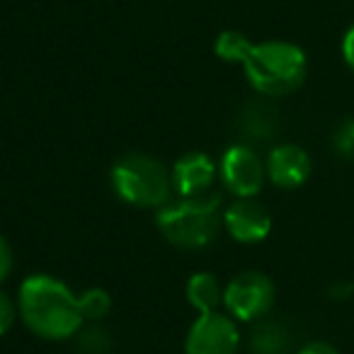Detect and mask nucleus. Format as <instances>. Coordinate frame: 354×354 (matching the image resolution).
Masks as SVG:
<instances>
[{"mask_svg": "<svg viewBox=\"0 0 354 354\" xmlns=\"http://www.w3.org/2000/svg\"><path fill=\"white\" fill-rule=\"evenodd\" d=\"M223 197L218 192L177 197L158 209L156 226L170 245L180 250H199L216 241L223 228Z\"/></svg>", "mask_w": 354, "mask_h": 354, "instance_id": "nucleus-2", "label": "nucleus"}, {"mask_svg": "<svg viewBox=\"0 0 354 354\" xmlns=\"http://www.w3.org/2000/svg\"><path fill=\"white\" fill-rule=\"evenodd\" d=\"M17 318H20V310H17V299H12L8 291L0 289V337L10 333Z\"/></svg>", "mask_w": 354, "mask_h": 354, "instance_id": "nucleus-17", "label": "nucleus"}, {"mask_svg": "<svg viewBox=\"0 0 354 354\" xmlns=\"http://www.w3.org/2000/svg\"><path fill=\"white\" fill-rule=\"evenodd\" d=\"M223 228L236 243L255 245L272 231V216L257 199H233L223 209Z\"/></svg>", "mask_w": 354, "mask_h": 354, "instance_id": "nucleus-8", "label": "nucleus"}, {"mask_svg": "<svg viewBox=\"0 0 354 354\" xmlns=\"http://www.w3.org/2000/svg\"><path fill=\"white\" fill-rule=\"evenodd\" d=\"M267 180L279 189H296L306 183L313 170V162L306 148L299 143H277L265 160Z\"/></svg>", "mask_w": 354, "mask_h": 354, "instance_id": "nucleus-10", "label": "nucleus"}, {"mask_svg": "<svg viewBox=\"0 0 354 354\" xmlns=\"http://www.w3.org/2000/svg\"><path fill=\"white\" fill-rule=\"evenodd\" d=\"M75 337H78L80 347L90 354H104V349H107V344H109L107 330L100 328V323H90L88 330L80 328V333L75 335Z\"/></svg>", "mask_w": 354, "mask_h": 354, "instance_id": "nucleus-16", "label": "nucleus"}, {"mask_svg": "<svg viewBox=\"0 0 354 354\" xmlns=\"http://www.w3.org/2000/svg\"><path fill=\"white\" fill-rule=\"evenodd\" d=\"M241 68L255 93L265 97H284L304 85L308 75V59L299 44L270 39L252 44Z\"/></svg>", "mask_w": 354, "mask_h": 354, "instance_id": "nucleus-3", "label": "nucleus"}, {"mask_svg": "<svg viewBox=\"0 0 354 354\" xmlns=\"http://www.w3.org/2000/svg\"><path fill=\"white\" fill-rule=\"evenodd\" d=\"M277 301V286L265 272H238L223 286V310L238 323H255L272 310Z\"/></svg>", "mask_w": 354, "mask_h": 354, "instance_id": "nucleus-5", "label": "nucleus"}, {"mask_svg": "<svg viewBox=\"0 0 354 354\" xmlns=\"http://www.w3.org/2000/svg\"><path fill=\"white\" fill-rule=\"evenodd\" d=\"M17 310L25 328L49 342L75 337L85 325L80 301L71 286L41 272L22 279L17 291Z\"/></svg>", "mask_w": 354, "mask_h": 354, "instance_id": "nucleus-1", "label": "nucleus"}, {"mask_svg": "<svg viewBox=\"0 0 354 354\" xmlns=\"http://www.w3.org/2000/svg\"><path fill=\"white\" fill-rule=\"evenodd\" d=\"M296 354H339L337 349L330 342H323V339H315V342H308L299 349Z\"/></svg>", "mask_w": 354, "mask_h": 354, "instance_id": "nucleus-20", "label": "nucleus"}, {"mask_svg": "<svg viewBox=\"0 0 354 354\" xmlns=\"http://www.w3.org/2000/svg\"><path fill=\"white\" fill-rule=\"evenodd\" d=\"M342 59L349 66V71L354 73V25L342 37Z\"/></svg>", "mask_w": 354, "mask_h": 354, "instance_id": "nucleus-19", "label": "nucleus"}, {"mask_svg": "<svg viewBox=\"0 0 354 354\" xmlns=\"http://www.w3.org/2000/svg\"><path fill=\"white\" fill-rule=\"evenodd\" d=\"M80 301V313H83L85 323H102L112 310V296L102 286H93V289L83 291L78 296Z\"/></svg>", "mask_w": 354, "mask_h": 354, "instance_id": "nucleus-14", "label": "nucleus"}, {"mask_svg": "<svg viewBox=\"0 0 354 354\" xmlns=\"http://www.w3.org/2000/svg\"><path fill=\"white\" fill-rule=\"evenodd\" d=\"M218 177L223 187L236 199H255L262 192L267 180L265 160L255 153V148L245 143L226 148L218 162Z\"/></svg>", "mask_w": 354, "mask_h": 354, "instance_id": "nucleus-6", "label": "nucleus"}, {"mask_svg": "<svg viewBox=\"0 0 354 354\" xmlns=\"http://www.w3.org/2000/svg\"><path fill=\"white\" fill-rule=\"evenodd\" d=\"M252 44H255V41H252L248 35H243V32L223 30L221 35L216 37V41H214V51H216L218 59L226 61V64L241 66L243 61H245V56Z\"/></svg>", "mask_w": 354, "mask_h": 354, "instance_id": "nucleus-13", "label": "nucleus"}, {"mask_svg": "<svg viewBox=\"0 0 354 354\" xmlns=\"http://www.w3.org/2000/svg\"><path fill=\"white\" fill-rule=\"evenodd\" d=\"M109 183L122 202L136 209H162L172 199L170 170L148 153H127L109 170Z\"/></svg>", "mask_w": 354, "mask_h": 354, "instance_id": "nucleus-4", "label": "nucleus"}, {"mask_svg": "<svg viewBox=\"0 0 354 354\" xmlns=\"http://www.w3.org/2000/svg\"><path fill=\"white\" fill-rule=\"evenodd\" d=\"M333 148L342 160H354V117H347L337 124L333 133Z\"/></svg>", "mask_w": 354, "mask_h": 354, "instance_id": "nucleus-15", "label": "nucleus"}, {"mask_svg": "<svg viewBox=\"0 0 354 354\" xmlns=\"http://www.w3.org/2000/svg\"><path fill=\"white\" fill-rule=\"evenodd\" d=\"M250 347L255 354H286V349L291 347L289 330L281 323L265 320V323L257 325V330L252 333Z\"/></svg>", "mask_w": 354, "mask_h": 354, "instance_id": "nucleus-12", "label": "nucleus"}, {"mask_svg": "<svg viewBox=\"0 0 354 354\" xmlns=\"http://www.w3.org/2000/svg\"><path fill=\"white\" fill-rule=\"evenodd\" d=\"M218 165L212 160V156L204 151H187L177 158L170 170L172 192L177 197H199V194L212 192L216 183Z\"/></svg>", "mask_w": 354, "mask_h": 354, "instance_id": "nucleus-9", "label": "nucleus"}, {"mask_svg": "<svg viewBox=\"0 0 354 354\" xmlns=\"http://www.w3.org/2000/svg\"><path fill=\"white\" fill-rule=\"evenodd\" d=\"M12 267H15V257H12V248L6 241V236L0 233V284L12 274Z\"/></svg>", "mask_w": 354, "mask_h": 354, "instance_id": "nucleus-18", "label": "nucleus"}, {"mask_svg": "<svg viewBox=\"0 0 354 354\" xmlns=\"http://www.w3.org/2000/svg\"><path fill=\"white\" fill-rule=\"evenodd\" d=\"M241 347L238 320L221 310L197 313L185 335V354H236Z\"/></svg>", "mask_w": 354, "mask_h": 354, "instance_id": "nucleus-7", "label": "nucleus"}, {"mask_svg": "<svg viewBox=\"0 0 354 354\" xmlns=\"http://www.w3.org/2000/svg\"><path fill=\"white\" fill-rule=\"evenodd\" d=\"M185 299L197 313L218 310L223 306V286L214 272H194L185 284Z\"/></svg>", "mask_w": 354, "mask_h": 354, "instance_id": "nucleus-11", "label": "nucleus"}]
</instances>
